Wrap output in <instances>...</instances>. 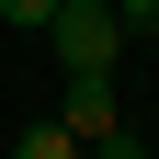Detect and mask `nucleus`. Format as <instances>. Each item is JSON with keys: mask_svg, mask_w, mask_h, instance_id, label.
Masks as SVG:
<instances>
[{"mask_svg": "<svg viewBox=\"0 0 159 159\" xmlns=\"http://www.w3.org/2000/svg\"><path fill=\"white\" fill-rule=\"evenodd\" d=\"M46 46H57V68H68V80H114V57H125V23H114V0H57Z\"/></svg>", "mask_w": 159, "mask_h": 159, "instance_id": "1", "label": "nucleus"}, {"mask_svg": "<svg viewBox=\"0 0 159 159\" xmlns=\"http://www.w3.org/2000/svg\"><path fill=\"white\" fill-rule=\"evenodd\" d=\"M0 23H23V34H46V23H57V0H0Z\"/></svg>", "mask_w": 159, "mask_h": 159, "instance_id": "4", "label": "nucleus"}, {"mask_svg": "<svg viewBox=\"0 0 159 159\" xmlns=\"http://www.w3.org/2000/svg\"><path fill=\"white\" fill-rule=\"evenodd\" d=\"M57 125H68L80 148H102V136H125V91H114V80H68V91H57Z\"/></svg>", "mask_w": 159, "mask_h": 159, "instance_id": "2", "label": "nucleus"}, {"mask_svg": "<svg viewBox=\"0 0 159 159\" xmlns=\"http://www.w3.org/2000/svg\"><path fill=\"white\" fill-rule=\"evenodd\" d=\"M148 34H159V11H148Z\"/></svg>", "mask_w": 159, "mask_h": 159, "instance_id": "6", "label": "nucleus"}, {"mask_svg": "<svg viewBox=\"0 0 159 159\" xmlns=\"http://www.w3.org/2000/svg\"><path fill=\"white\" fill-rule=\"evenodd\" d=\"M11 159H80V136H68V125H23V136H11Z\"/></svg>", "mask_w": 159, "mask_h": 159, "instance_id": "3", "label": "nucleus"}, {"mask_svg": "<svg viewBox=\"0 0 159 159\" xmlns=\"http://www.w3.org/2000/svg\"><path fill=\"white\" fill-rule=\"evenodd\" d=\"M80 159H148V148H136V136H102V148H80Z\"/></svg>", "mask_w": 159, "mask_h": 159, "instance_id": "5", "label": "nucleus"}]
</instances>
